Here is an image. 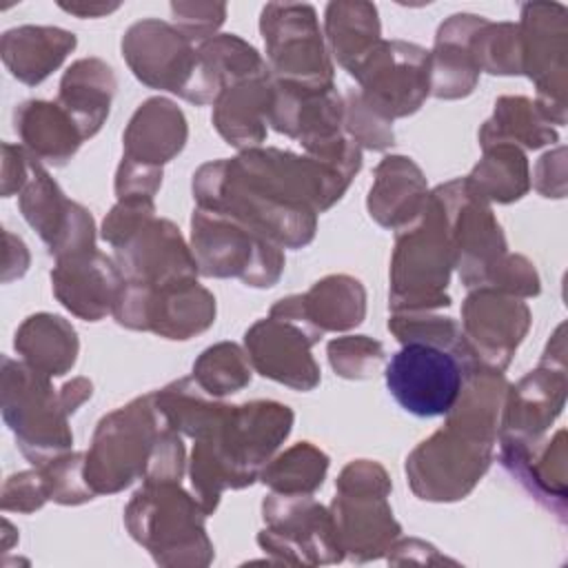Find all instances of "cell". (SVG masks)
Instances as JSON below:
<instances>
[{
  "label": "cell",
  "instance_id": "cell-35",
  "mask_svg": "<svg viewBox=\"0 0 568 568\" xmlns=\"http://www.w3.org/2000/svg\"><path fill=\"white\" fill-rule=\"evenodd\" d=\"M49 499L47 495V484L42 470H29L13 475L4 481L2 488V508L4 510H22L31 513L40 508Z\"/></svg>",
  "mask_w": 568,
  "mask_h": 568
},
{
  "label": "cell",
  "instance_id": "cell-16",
  "mask_svg": "<svg viewBox=\"0 0 568 568\" xmlns=\"http://www.w3.org/2000/svg\"><path fill=\"white\" fill-rule=\"evenodd\" d=\"M20 211L49 244V253L55 255V260L93 248L91 215L80 204L67 200L33 158L20 193Z\"/></svg>",
  "mask_w": 568,
  "mask_h": 568
},
{
  "label": "cell",
  "instance_id": "cell-24",
  "mask_svg": "<svg viewBox=\"0 0 568 568\" xmlns=\"http://www.w3.org/2000/svg\"><path fill=\"white\" fill-rule=\"evenodd\" d=\"M73 49L75 36L58 27L9 29L0 44L7 69L24 84L42 82Z\"/></svg>",
  "mask_w": 568,
  "mask_h": 568
},
{
  "label": "cell",
  "instance_id": "cell-11",
  "mask_svg": "<svg viewBox=\"0 0 568 568\" xmlns=\"http://www.w3.org/2000/svg\"><path fill=\"white\" fill-rule=\"evenodd\" d=\"M113 315L129 328L155 331L169 339H189L213 324L215 300L195 280L162 288L124 282Z\"/></svg>",
  "mask_w": 568,
  "mask_h": 568
},
{
  "label": "cell",
  "instance_id": "cell-30",
  "mask_svg": "<svg viewBox=\"0 0 568 568\" xmlns=\"http://www.w3.org/2000/svg\"><path fill=\"white\" fill-rule=\"evenodd\" d=\"M484 160L466 178L468 189L481 200L513 202L528 189L526 158L508 142L484 144Z\"/></svg>",
  "mask_w": 568,
  "mask_h": 568
},
{
  "label": "cell",
  "instance_id": "cell-14",
  "mask_svg": "<svg viewBox=\"0 0 568 568\" xmlns=\"http://www.w3.org/2000/svg\"><path fill=\"white\" fill-rule=\"evenodd\" d=\"M320 331L297 315L271 313L246 331V348L253 366L275 382L297 390H311L320 382V368L311 357V346Z\"/></svg>",
  "mask_w": 568,
  "mask_h": 568
},
{
  "label": "cell",
  "instance_id": "cell-4",
  "mask_svg": "<svg viewBox=\"0 0 568 568\" xmlns=\"http://www.w3.org/2000/svg\"><path fill=\"white\" fill-rule=\"evenodd\" d=\"M455 266L446 215L437 195H428L424 211L399 231L393 255V311H428L448 306L444 293Z\"/></svg>",
  "mask_w": 568,
  "mask_h": 568
},
{
  "label": "cell",
  "instance_id": "cell-13",
  "mask_svg": "<svg viewBox=\"0 0 568 568\" xmlns=\"http://www.w3.org/2000/svg\"><path fill=\"white\" fill-rule=\"evenodd\" d=\"M264 519L268 530H262L260 544L271 552H282L286 561H304L302 552H313V559L339 561L342 548L335 524L324 506L306 495H271L264 501Z\"/></svg>",
  "mask_w": 568,
  "mask_h": 568
},
{
  "label": "cell",
  "instance_id": "cell-3",
  "mask_svg": "<svg viewBox=\"0 0 568 568\" xmlns=\"http://www.w3.org/2000/svg\"><path fill=\"white\" fill-rule=\"evenodd\" d=\"M446 415V428L422 442L406 462L410 486L422 499L464 497L490 462L495 417L459 402Z\"/></svg>",
  "mask_w": 568,
  "mask_h": 568
},
{
  "label": "cell",
  "instance_id": "cell-37",
  "mask_svg": "<svg viewBox=\"0 0 568 568\" xmlns=\"http://www.w3.org/2000/svg\"><path fill=\"white\" fill-rule=\"evenodd\" d=\"M64 11H71V13H78V16H95V13H109V11H113L115 7H78V4H60Z\"/></svg>",
  "mask_w": 568,
  "mask_h": 568
},
{
  "label": "cell",
  "instance_id": "cell-5",
  "mask_svg": "<svg viewBox=\"0 0 568 568\" xmlns=\"http://www.w3.org/2000/svg\"><path fill=\"white\" fill-rule=\"evenodd\" d=\"M2 415L33 466H47L73 444L60 393H53L49 375L27 362L2 357Z\"/></svg>",
  "mask_w": 568,
  "mask_h": 568
},
{
  "label": "cell",
  "instance_id": "cell-26",
  "mask_svg": "<svg viewBox=\"0 0 568 568\" xmlns=\"http://www.w3.org/2000/svg\"><path fill=\"white\" fill-rule=\"evenodd\" d=\"M115 78L102 60H78L60 82V109L75 122L82 138H91L109 115Z\"/></svg>",
  "mask_w": 568,
  "mask_h": 568
},
{
  "label": "cell",
  "instance_id": "cell-1",
  "mask_svg": "<svg viewBox=\"0 0 568 568\" xmlns=\"http://www.w3.org/2000/svg\"><path fill=\"white\" fill-rule=\"evenodd\" d=\"M182 468V439L151 393L102 417L87 455L84 477L93 493H115L135 477L180 481Z\"/></svg>",
  "mask_w": 568,
  "mask_h": 568
},
{
  "label": "cell",
  "instance_id": "cell-18",
  "mask_svg": "<svg viewBox=\"0 0 568 568\" xmlns=\"http://www.w3.org/2000/svg\"><path fill=\"white\" fill-rule=\"evenodd\" d=\"M122 55L138 80L180 95H184L197 64V51L180 29L160 20L135 22L122 38Z\"/></svg>",
  "mask_w": 568,
  "mask_h": 568
},
{
  "label": "cell",
  "instance_id": "cell-34",
  "mask_svg": "<svg viewBox=\"0 0 568 568\" xmlns=\"http://www.w3.org/2000/svg\"><path fill=\"white\" fill-rule=\"evenodd\" d=\"M344 124L348 133L359 140L364 146L382 151L393 144V129L390 122L373 113L359 93H348L346 104H344Z\"/></svg>",
  "mask_w": 568,
  "mask_h": 568
},
{
  "label": "cell",
  "instance_id": "cell-27",
  "mask_svg": "<svg viewBox=\"0 0 568 568\" xmlns=\"http://www.w3.org/2000/svg\"><path fill=\"white\" fill-rule=\"evenodd\" d=\"M16 131L31 158L55 166H62L84 140L60 104L42 100H29L16 109Z\"/></svg>",
  "mask_w": 568,
  "mask_h": 568
},
{
  "label": "cell",
  "instance_id": "cell-31",
  "mask_svg": "<svg viewBox=\"0 0 568 568\" xmlns=\"http://www.w3.org/2000/svg\"><path fill=\"white\" fill-rule=\"evenodd\" d=\"M328 457L308 442L295 444L262 470V481L280 495H311L322 486Z\"/></svg>",
  "mask_w": 568,
  "mask_h": 568
},
{
  "label": "cell",
  "instance_id": "cell-9",
  "mask_svg": "<svg viewBox=\"0 0 568 568\" xmlns=\"http://www.w3.org/2000/svg\"><path fill=\"white\" fill-rule=\"evenodd\" d=\"M468 368L473 366L450 348L404 342L386 366V388L406 413L439 417L459 399Z\"/></svg>",
  "mask_w": 568,
  "mask_h": 568
},
{
  "label": "cell",
  "instance_id": "cell-25",
  "mask_svg": "<svg viewBox=\"0 0 568 568\" xmlns=\"http://www.w3.org/2000/svg\"><path fill=\"white\" fill-rule=\"evenodd\" d=\"M426 200L424 175L410 158H384L368 197L371 215L384 226L410 224L424 211Z\"/></svg>",
  "mask_w": 568,
  "mask_h": 568
},
{
  "label": "cell",
  "instance_id": "cell-28",
  "mask_svg": "<svg viewBox=\"0 0 568 568\" xmlns=\"http://www.w3.org/2000/svg\"><path fill=\"white\" fill-rule=\"evenodd\" d=\"M13 346L29 366L49 377L64 375L75 364L78 355V337L73 326L49 313L27 317L16 333Z\"/></svg>",
  "mask_w": 568,
  "mask_h": 568
},
{
  "label": "cell",
  "instance_id": "cell-21",
  "mask_svg": "<svg viewBox=\"0 0 568 568\" xmlns=\"http://www.w3.org/2000/svg\"><path fill=\"white\" fill-rule=\"evenodd\" d=\"M186 140V122L182 111L162 98L146 100L129 122L124 133V158L144 166L169 162L182 151Z\"/></svg>",
  "mask_w": 568,
  "mask_h": 568
},
{
  "label": "cell",
  "instance_id": "cell-2",
  "mask_svg": "<svg viewBox=\"0 0 568 568\" xmlns=\"http://www.w3.org/2000/svg\"><path fill=\"white\" fill-rule=\"evenodd\" d=\"M291 424L293 413L277 402L222 408L197 437L191 459V481L206 515L215 510L224 488H244L255 481L271 453L286 439Z\"/></svg>",
  "mask_w": 568,
  "mask_h": 568
},
{
  "label": "cell",
  "instance_id": "cell-22",
  "mask_svg": "<svg viewBox=\"0 0 568 568\" xmlns=\"http://www.w3.org/2000/svg\"><path fill=\"white\" fill-rule=\"evenodd\" d=\"M364 288L348 275H331L317 282L306 295L280 300L273 308L302 317L313 328L344 331L357 326L364 317Z\"/></svg>",
  "mask_w": 568,
  "mask_h": 568
},
{
  "label": "cell",
  "instance_id": "cell-29",
  "mask_svg": "<svg viewBox=\"0 0 568 568\" xmlns=\"http://www.w3.org/2000/svg\"><path fill=\"white\" fill-rule=\"evenodd\" d=\"M326 31L337 62L351 75L375 51L379 40L377 9L366 2H333L326 9Z\"/></svg>",
  "mask_w": 568,
  "mask_h": 568
},
{
  "label": "cell",
  "instance_id": "cell-17",
  "mask_svg": "<svg viewBox=\"0 0 568 568\" xmlns=\"http://www.w3.org/2000/svg\"><path fill=\"white\" fill-rule=\"evenodd\" d=\"M115 253L126 284L162 288L197 275L195 255L169 220L149 217L115 246Z\"/></svg>",
  "mask_w": 568,
  "mask_h": 568
},
{
  "label": "cell",
  "instance_id": "cell-8",
  "mask_svg": "<svg viewBox=\"0 0 568 568\" xmlns=\"http://www.w3.org/2000/svg\"><path fill=\"white\" fill-rule=\"evenodd\" d=\"M197 271L215 277H240L251 286H273L284 268L280 246L251 226L197 209L191 220Z\"/></svg>",
  "mask_w": 568,
  "mask_h": 568
},
{
  "label": "cell",
  "instance_id": "cell-6",
  "mask_svg": "<svg viewBox=\"0 0 568 568\" xmlns=\"http://www.w3.org/2000/svg\"><path fill=\"white\" fill-rule=\"evenodd\" d=\"M204 508L191 499L178 481H144L126 506V526L131 535L149 548L158 564H180L178 550L186 561L206 564L197 552L211 559V541L204 532Z\"/></svg>",
  "mask_w": 568,
  "mask_h": 568
},
{
  "label": "cell",
  "instance_id": "cell-36",
  "mask_svg": "<svg viewBox=\"0 0 568 568\" xmlns=\"http://www.w3.org/2000/svg\"><path fill=\"white\" fill-rule=\"evenodd\" d=\"M180 33L191 40L209 38L224 20V4H171Z\"/></svg>",
  "mask_w": 568,
  "mask_h": 568
},
{
  "label": "cell",
  "instance_id": "cell-19",
  "mask_svg": "<svg viewBox=\"0 0 568 568\" xmlns=\"http://www.w3.org/2000/svg\"><path fill=\"white\" fill-rule=\"evenodd\" d=\"M55 297L82 320H100L113 311L124 275L109 257L93 248L58 260L51 271Z\"/></svg>",
  "mask_w": 568,
  "mask_h": 568
},
{
  "label": "cell",
  "instance_id": "cell-33",
  "mask_svg": "<svg viewBox=\"0 0 568 568\" xmlns=\"http://www.w3.org/2000/svg\"><path fill=\"white\" fill-rule=\"evenodd\" d=\"M331 366L348 379H362L375 373V368L384 359V348L379 342L368 339L364 335H351L342 339H333L328 344Z\"/></svg>",
  "mask_w": 568,
  "mask_h": 568
},
{
  "label": "cell",
  "instance_id": "cell-32",
  "mask_svg": "<svg viewBox=\"0 0 568 568\" xmlns=\"http://www.w3.org/2000/svg\"><path fill=\"white\" fill-rule=\"evenodd\" d=\"M193 379L213 397L240 390L251 382V368L240 346L222 342L202 353L193 364Z\"/></svg>",
  "mask_w": 568,
  "mask_h": 568
},
{
  "label": "cell",
  "instance_id": "cell-7",
  "mask_svg": "<svg viewBox=\"0 0 568 568\" xmlns=\"http://www.w3.org/2000/svg\"><path fill=\"white\" fill-rule=\"evenodd\" d=\"M388 490V477L375 462L359 459L342 470L331 513L342 552L364 561L393 546L399 526L386 504Z\"/></svg>",
  "mask_w": 568,
  "mask_h": 568
},
{
  "label": "cell",
  "instance_id": "cell-23",
  "mask_svg": "<svg viewBox=\"0 0 568 568\" xmlns=\"http://www.w3.org/2000/svg\"><path fill=\"white\" fill-rule=\"evenodd\" d=\"M271 98L273 80L268 73L224 89L217 95L213 111V122L224 140L233 146H253L262 142L266 135Z\"/></svg>",
  "mask_w": 568,
  "mask_h": 568
},
{
  "label": "cell",
  "instance_id": "cell-12",
  "mask_svg": "<svg viewBox=\"0 0 568 568\" xmlns=\"http://www.w3.org/2000/svg\"><path fill=\"white\" fill-rule=\"evenodd\" d=\"M355 78L362 82L364 104L390 122L415 113L430 93V53L402 40L379 42Z\"/></svg>",
  "mask_w": 568,
  "mask_h": 568
},
{
  "label": "cell",
  "instance_id": "cell-10",
  "mask_svg": "<svg viewBox=\"0 0 568 568\" xmlns=\"http://www.w3.org/2000/svg\"><path fill=\"white\" fill-rule=\"evenodd\" d=\"M260 29L275 80L308 89L333 87V67L324 51L313 7L266 4Z\"/></svg>",
  "mask_w": 568,
  "mask_h": 568
},
{
  "label": "cell",
  "instance_id": "cell-20",
  "mask_svg": "<svg viewBox=\"0 0 568 568\" xmlns=\"http://www.w3.org/2000/svg\"><path fill=\"white\" fill-rule=\"evenodd\" d=\"M481 24L479 16H453L439 27L430 53V91L437 98H462L473 91L479 73L473 38Z\"/></svg>",
  "mask_w": 568,
  "mask_h": 568
},
{
  "label": "cell",
  "instance_id": "cell-15",
  "mask_svg": "<svg viewBox=\"0 0 568 568\" xmlns=\"http://www.w3.org/2000/svg\"><path fill=\"white\" fill-rule=\"evenodd\" d=\"M528 306L484 286L464 304V346L473 366L501 373L528 328Z\"/></svg>",
  "mask_w": 568,
  "mask_h": 568
}]
</instances>
